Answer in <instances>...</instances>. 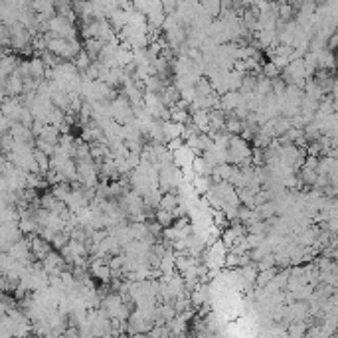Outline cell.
<instances>
[{"instance_id": "8992f818", "label": "cell", "mask_w": 338, "mask_h": 338, "mask_svg": "<svg viewBox=\"0 0 338 338\" xmlns=\"http://www.w3.org/2000/svg\"><path fill=\"white\" fill-rule=\"evenodd\" d=\"M83 47H85L83 52L89 56L91 62H97V58H99V54H101V50H103V42L91 38V40H85V42H83Z\"/></svg>"}, {"instance_id": "2e32d148", "label": "cell", "mask_w": 338, "mask_h": 338, "mask_svg": "<svg viewBox=\"0 0 338 338\" xmlns=\"http://www.w3.org/2000/svg\"><path fill=\"white\" fill-rule=\"evenodd\" d=\"M281 338H291V336H289V334H283V336H281Z\"/></svg>"}, {"instance_id": "8fae6325", "label": "cell", "mask_w": 338, "mask_h": 338, "mask_svg": "<svg viewBox=\"0 0 338 338\" xmlns=\"http://www.w3.org/2000/svg\"><path fill=\"white\" fill-rule=\"evenodd\" d=\"M155 222H157V224L164 229V227H170V225H172V222H174V216H172V212L155 210Z\"/></svg>"}, {"instance_id": "3957f363", "label": "cell", "mask_w": 338, "mask_h": 338, "mask_svg": "<svg viewBox=\"0 0 338 338\" xmlns=\"http://www.w3.org/2000/svg\"><path fill=\"white\" fill-rule=\"evenodd\" d=\"M50 194H52L56 200L66 202L69 198V194H71V184H68V182H58V184H54V186L50 188Z\"/></svg>"}, {"instance_id": "9a60e30c", "label": "cell", "mask_w": 338, "mask_h": 338, "mask_svg": "<svg viewBox=\"0 0 338 338\" xmlns=\"http://www.w3.org/2000/svg\"><path fill=\"white\" fill-rule=\"evenodd\" d=\"M182 147H184V140H182V138H172V140H168V142H166V149H168L170 153L180 151Z\"/></svg>"}, {"instance_id": "9c48e42d", "label": "cell", "mask_w": 338, "mask_h": 338, "mask_svg": "<svg viewBox=\"0 0 338 338\" xmlns=\"http://www.w3.org/2000/svg\"><path fill=\"white\" fill-rule=\"evenodd\" d=\"M71 64L75 66L77 73H85V71H87V68L91 66V60H89V56H87V54L81 50V52H79V54H77V56L71 60Z\"/></svg>"}, {"instance_id": "52a82bcc", "label": "cell", "mask_w": 338, "mask_h": 338, "mask_svg": "<svg viewBox=\"0 0 338 338\" xmlns=\"http://www.w3.org/2000/svg\"><path fill=\"white\" fill-rule=\"evenodd\" d=\"M38 138H42V140L50 142V144H58V140H60V127L44 125V129H42V133H40Z\"/></svg>"}, {"instance_id": "30bf717a", "label": "cell", "mask_w": 338, "mask_h": 338, "mask_svg": "<svg viewBox=\"0 0 338 338\" xmlns=\"http://www.w3.org/2000/svg\"><path fill=\"white\" fill-rule=\"evenodd\" d=\"M168 113H170V121H172V123H176V125H186V123H190V113L184 111V109L170 107Z\"/></svg>"}, {"instance_id": "ba28073f", "label": "cell", "mask_w": 338, "mask_h": 338, "mask_svg": "<svg viewBox=\"0 0 338 338\" xmlns=\"http://www.w3.org/2000/svg\"><path fill=\"white\" fill-rule=\"evenodd\" d=\"M192 170H194L196 176H208L210 178V174H212V166H208L202 157H196L192 160Z\"/></svg>"}, {"instance_id": "277c9868", "label": "cell", "mask_w": 338, "mask_h": 338, "mask_svg": "<svg viewBox=\"0 0 338 338\" xmlns=\"http://www.w3.org/2000/svg\"><path fill=\"white\" fill-rule=\"evenodd\" d=\"M18 62H20V58H18L16 54H6V56H2V58H0V71H2L4 75H10V73L16 69Z\"/></svg>"}, {"instance_id": "5bb4252c", "label": "cell", "mask_w": 338, "mask_h": 338, "mask_svg": "<svg viewBox=\"0 0 338 338\" xmlns=\"http://www.w3.org/2000/svg\"><path fill=\"white\" fill-rule=\"evenodd\" d=\"M10 129H12V123H10V119H6L4 115H0V136L8 135V133H10Z\"/></svg>"}, {"instance_id": "4fadbf2b", "label": "cell", "mask_w": 338, "mask_h": 338, "mask_svg": "<svg viewBox=\"0 0 338 338\" xmlns=\"http://www.w3.org/2000/svg\"><path fill=\"white\" fill-rule=\"evenodd\" d=\"M279 73H281V71L275 68L271 62H263V64H261V71H259V75H263L265 79H269L271 81V79L279 77Z\"/></svg>"}, {"instance_id": "7c38bea8", "label": "cell", "mask_w": 338, "mask_h": 338, "mask_svg": "<svg viewBox=\"0 0 338 338\" xmlns=\"http://www.w3.org/2000/svg\"><path fill=\"white\" fill-rule=\"evenodd\" d=\"M69 242V235L68 233H64V231H58V233H54V237H52V242H50V246H52V249H60L66 248Z\"/></svg>"}, {"instance_id": "6da1fadb", "label": "cell", "mask_w": 338, "mask_h": 338, "mask_svg": "<svg viewBox=\"0 0 338 338\" xmlns=\"http://www.w3.org/2000/svg\"><path fill=\"white\" fill-rule=\"evenodd\" d=\"M28 244H30V253L34 255L36 261H44L45 257L54 251L52 246H50L47 242H44L40 235H30V237H28Z\"/></svg>"}, {"instance_id": "5b68a950", "label": "cell", "mask_w": 338, "mask_h": 338, "mask_svg": "<svg viewBox=\"0 0 338 338\" xmlns=\"http://www.w3.org/2000/svg\"><path fill=\"white\" fill-rule=\"evenodd\" d=\"M178 196L174 194V192H168V194H162V198H160V202H158V208L157 210H164V212H174L176 208H178Z\"/></svg>"}, {"instance_id": "7a4b0ae2", "label": "cell", "mask_w": 338, "mask_h": 338, "mask_svg": "<svg viewBox=\"0 0 338 338\" xmlns=\"http://www.w3.org/2000/svg\"><path fill=\"white\" fill-rule=\"evenodd\" d=\"M28 68H30V77L36 81H44L45 79V66L42 64V60L36 56L32 60H28Z\"/></svg>"}]
</instances>
